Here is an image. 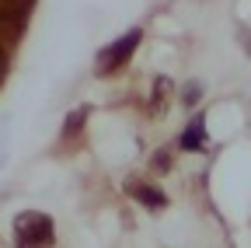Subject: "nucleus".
<instances>
[{
    "instance_id": "1",
    "label": "nucleus",
    "mask_w": 251,
    "mask_h": 248,
    "mask_svg": "<svg viewBox=\"0 0 251 248\" xmlns=\"http://www.w3.org/2000/svg\"><path fill=\"white\" fill-rule=\"evenodd\" d=\"M52 220L46 213H21L14 224V241L18 248H52Z\"/></svg>"
},
{
    "instance_id": "2",
    "label": "nucleus",
    "mask_w": 251,
    "mask_h": 248,
    "mask_svg": "<svg viewBox=\"0 0 251 248\" xmlns=\"http://www.w3.org/2000/svg\"><path fill=\"white\" fill-rule=\"evenodd\" d=\"M136 42H140V32H129V35H122L108 53H101V59H98V67H101V74H112V70H119L122 67V59H129L133 56V49H136Z\"/></svg>"
},
{
    "instance_id": "3",
    "label": "nucleus",
    "mask_w": 251,
    "mask_h": 248,
    "mask_svg": "<svg viewBox=\"0 0 251 248\" xmlns=\"http://www.w3.org/2000/svg\"><path fill=\"white\" fill-rule=\"evenodd\" d=\"M133 196H136L143 206H168V196H164L161 189H150V185H136Z\"/></svg>"
},
{
    "instance_id": "4",
    "label": "nucleus",
    "mask_w": 251,
    "mask_h": 248,
    "mask_svg": "<svg viewBox=\"0 0 251 248\" xmlns=\"http://www.w3.org/2000/svg\"><path fill=\"white\" fill-rule=\"evenodd\" d=\"M199 143H202V119H196L192 126H188V133L181 137V147H188V150L199 147Z\"/></svg>"
},
{
    "instance_id": "5",
    "label": "nucleus",
    "mask_w": 251,
    "mask_h": 248,
    "mask_svg": "<svg viewBox=\"0 0 251 248\" xmlns=\"http://www.w3.org/2000/svg\"><path fill=\"white\" fill-rule=\"evenodd\" d=\"M4 70H7V53H4V46H0V77H4Z\"/></svg>"
}]
</instances>
